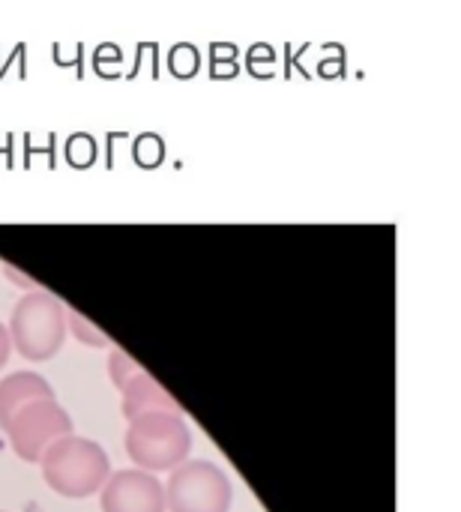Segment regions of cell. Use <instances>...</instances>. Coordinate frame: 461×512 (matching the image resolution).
<instances>
[{"mask_svg": "<svg viewBox=\"0 0 461 512\" xmlns=\"http://www.w3.org/2000/svg\"><path fill=\"white\" fill-rule=\"evenodd\" d=\"M138 372H141V366L123 348H111V354H108V378H111V384L117 390H123Z\"/></svg>", "mask_w": 461, "mask_h": 512, "instance_id": "30bf717a", "label": "cell"}, {"mask_svg": "<svg viewBox=\"0 0 461 512\" xmlns=\"http://www.w3.org/2000/svg\"><path fill=\"white\" fill-rule=\"evenodd\" d=\"M3 432H6L12 453L21 462L39 465L45 450L51 444H57L60 438H69L75 432V426H72V417L66 414V408L57 405V399H39V402L24 405L6 423Z\"/></svg>", "mask_w": 461, "mask_h": 512, "instance_id": "5b68a950", "label": "cell"}, {"mask_svg": "<svg viewBox=\"0 0 461 512\" xmlns=\"http://www.w3.org/2000/svg\"><path fill=\"white\" fill-rule=\"evenodd\" d=\"M9 354H12V342H9V330L0 324V369L6 366V360H9Z\"/></svg>", "mask_w": 461, "mask_h": 512, "instance_id": "7c38bea8", "label": "cell"}, {"mask_svg": "<svg viewBox=\"0 0 461 512\" xmlns=\"http://www.w3.org/2000/svg\"><path fill=\"white\" fill-rule=\"evenodd\" d=\"M102 512H168L165 486L156 474L123 468L102 486Z\"/></svg>", "mask_w": 461, "mask_h": 512, "instance_id": "8992f818", "label": "cell"}, {"mask_svg": "<svg viewBox=\"0 0 461 512\" xmlns=\"http://www.w3.org/2000/svg\"><path fill=\"white\" fill-rule=\"evenodd\" d=\"M0 270H3V276H6L9 282H15V285L27 288V294H30V291H39V285H36V282H33L30 276H24V273L12 270V264H6V261H3V264H0Z\"/></svg>", "mask_w": 461, "mask_h": 512, "instance_id": "8fae6325", "label": "cell"}, {"mask_svg": "<svg viewBox=\"0 0 461 512\" xmlns=\"http://www.w3.org/2000/svg\"><path fill=\"white\" fill-rule=\"evenodd\" d=\"M6 330L18 357L45 363L66 342V306L51 291H30L12 306Z\"/></svg>", "mask_w": 461, "mask_h": 512, "instance_id": "7a4b0ae2", "label": "cell"}, {"mask_svg": "<svg viewBox=\"0 0 461 512\" xmlns=\"http://www.w3.org/2000/svg\"><path fill=\"white\" fill-rule=\"evenodd\" d=\"M234 486L225 471L204 459H189L165 483L168 512H231Z\"/></svg>", "mask_w": 461, "mask_h": 512, "instance_id": "277c9868", "label": "cell"}, {"mask_svg": "<svg viewBox=\"0 0 461 512\" xmlns=\"http://www.w3.org/2000/svg\"><path fill=\"white\" fill-rule=\"evenodd\" d=\"M66 333L69 336H75L81 345H87V348H111V339L96 327V324H90L87 318H81L75 309H69L66 306Z\"/></svg>", "mask_w": 461, "mask_h": 512, "instance_id": "9c48e42d", "label": "cell"}, {"mask_svg": "<svg viewBox=\"0 0 461 512\" xmlns=\"http://www.w3.org/2000/svg\"><path fill=\"white\" fill-rule=\"evenodd\" d=\"M189 453H192V432L183 417L156 411V414L129 420L126 456L135 462L138 471L171 474L174 468L189 462Z\"/></svg>", "mask_w": 461, "mask_h": 512, "instance_id": "3957f363", "label": "cell"}, {"mask_svg": "<svg viewBox=\"0 0 461 512\" xmlns=\"http://www.w3.org/2000/svg\"><path fill=\"white\" fill-rule=\"evenodd\" d=\"M120 411H123L126 420L156 414V411L183 417V408L177 405V399L162 384H156V378L150 372H144V369L120 390Z\"/></svg>", "mask_w": 461, "mask_h": 512, "instance_id": "52a82bcc", "label": "cell"}, {"mask_svg": "<svg viewBox=\"0 0 461 512\" xmlns=\"http://www.w3.org/2000/svg\"><path fill=\"white\" fill-rule=\"evenodd\" d=\"M39 468L48 489L63 498H90L102 492L111 477L108 453L96 441L81 435H69L51 444L39 459Z\"/></svg>", "mask_w": 461, "mask_h": 512, "instance_id": "6da1fadb", "label": "cell"}, {"mask_svg": "<svg viewBox=\"0 0 461 512\" xmlns=\"http://www.w3.org/2000/svg\"><path fill=\"white\" fill-rule=\"evenodd\" d=\"M39 399H57L54 387L36 375V372H12L0 381V429H6V423L30 402Z\"/></svg>", "mask_w": 461, "mask_h": 512, "instance_id": "ba28073f", "label": "cell"}]
</instances>
